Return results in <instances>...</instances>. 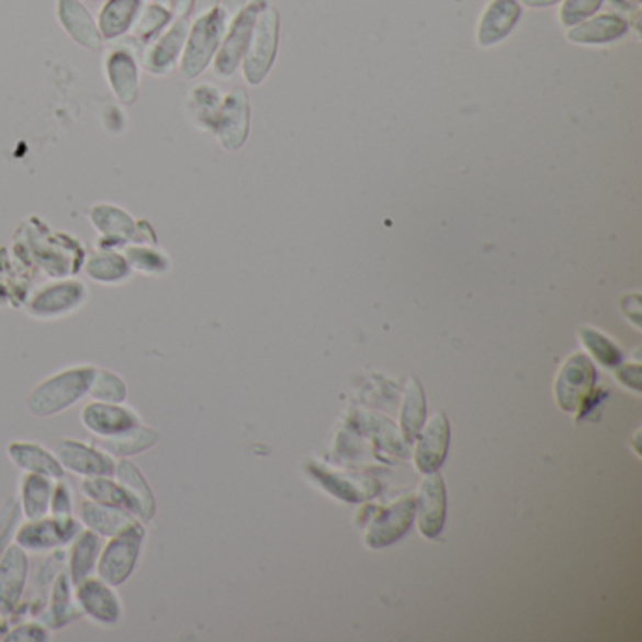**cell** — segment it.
Listing matches in <instances>:
<instances>
[{"mask_svg": "<svg viewBox=\"0 0 642 642\" xmlns=\"http://www.w3.org/2000/svg\"><path fill=\"white\" fill-rule=\"evenodd\" d=\"M15 255L41 268L49 278H72L86 262V249L70 234L55 233L38 217H31L15 233Z\"/></svg>", "mask_w": 642, "mask_h": 642, "instance_id": "obj_1", "label": "cell"}, {"mask_svg": "<svg viewBox=\"0 0 642 642\" xmlns=\"http://www.w3.org/2000/svg\"><path fill=\"white\" fill-rule=\"evenodd\" d=\"M94 365H70L44 379L29 392L27 410L36 418L57 417L89 396Z\"/></svg>", "mask_w": 642, "mask_h": 642, "instance_id": "obj_2", "label": "cell"}, {"mask_svg": "<svg viewBox=\"0 0 642 642\" xmlns=\"http://www.w3.org/2000/svg\"><path fill=\"white\" fill-rule=\"evenodd\" d=\"M228 23L230 21L219 7L196 15V20L189 27L185 47L178 63L179 72L185 80L199 78L200 74L212 65V60L219 52L221 42L225 38Z\"/></svg>", "mask_w": 642, "mask_h": 642, "instance_id": "obj_3", "label": "cell"}, {"mask_svg": "<svg viewBox=\"0 0 642 642\" xmlns=\"http://www.w3.org/2000/svg\"><path fill=\"white\" fill-rule=\"evenodd\" d=\"M89 300V289L80 279L63 278L36 289L25 300L29 315L38 320H57L81 309Z\"/></svg>", "mask_w": 642, "mask_h": 642, "instance_id": "obj_4", "label": "cell"}, {"mask_svg": "<svg viewBox=\"0 0 642 642\" xmlns=\"http://www.w3.org/2000/svg\"><path fill=\"white\" fill-rule=\"evenodd\" d=\"M144 541H146V528L110 537L108 543L102 544L94 575L100 576L113 588L123 586L138 567Z\"/></svg>", "mask_w": 642, "mask_h": 642, "instance_id": "obj_5", "label": "cell"}, {"mask_svg": "<svg viewBox=\"0 0 642 642\" xmlns=\"http://www.w3.org/2000/svg\"><path fill=\"white\" fill-rule=\"evenodd\" d=\"M279 15L273 8H262L252 27L251 42L241 60L244 76L251 86L264 80L278 54Z\"/></svg>", "mask_w": 642, "mask_h": 642, "instance_id": "obj_6", "label": "cell"}, {"mask_svg": "<svg viewBox=\"0 0 642 642\" xmlns=\"http://www.w3.org/2000/svg\"><path fill=\"white\" fill-rule=\"evenodd\" d=\"M80 518L76 517H47L38 520H25L15 530L14 543L27 552H52L72 543L74 537L80 533Z\"/></svg>", "mask_w": 642, "mask_h": 642, "instance_id": "obj_7", "label": "cell"}, {"mask_svg": "<svg viewBox=\"0 0 642 642\" xmlns=\"http://www.w3.org/2000/svg\"><path fill=\"white\" fill-rule=\"evenodd\" d=\"M262 8H264V2L255 0L228 23L225 38L221 42L219 52L213 59L215 74L221 78H230L241 65V60L246 57L247 46L251 42L255 21L259 18Z\"/></svg>", "mask_w": 642, "mask_h": 642, "instance_id": "obj_8", "label": "cell"}, {"mask_svg": "<svg viewBox=\"0 0 642 642\" xmlns=\"http://www.w3.org/2000/svg\"><path fill=\"white\" fill-rule=\"evenodd\" d=\"M29 583V552L8 541L0 552V616H12L20 609Z\"/></svg>", "mask_w": 642, "mask_h": 642, "instance_id": "obj_9", "label": "cell"}, {"mask_svg": "<svg viewBox=\"0 0 642 642\" xmlns=\"http://www.w3.org/2000/svg\"><path fill=\"white\" fill-rule=\"evenodd\" d=\"M76 602L83 618H91L100 626H117L123 618V601L117 589L104 583L100 576H89L74 588Z\"/></svg>", "mask_w": 642, "mask_h": 642, "instance_id": "obj_10", "label": "cell"}, {"mask_svg": "<svg viewBox=\"0 0 642 642\" xmlns=\"http://www.w3.org/2000/svg\"><path fill=\"white\" fill-rule=\"evenodd\" d=\"M55 457L65 471L80 477H110L115 471V458L102 451L97 443H83L78 439H60L55 443Z\"/></svg>", "mask_w": 642, "mask_h": 642, "instance_id": "obj_11", "label": "cell"}, {"mask_svg": "<svg viewBox=\"0 0 642 642\" xmlns=\"http://www.w3.org/2000/svg\"><path fill=\"white\" fill-rule=\"evenodd\" d=\"M136 41L126 38L121 46L113 47L104 59V72L113 94L123 104H134L139 94V55L134 47Z\"/></svg>", "mask_w": 642, "mask_h": 642, "instance_id": "obj_12", "label": "cell"}, {"mask_svg": "<svg viewBox=\"0 0 642 642\" xmlns=\"http://www.w3.org/2000/svg\"><path fill=\"white\" fill-rule=\"evenodd\" d=\"M189 27H191V21L185 18H176L165 33L144 47V52L139 55V65L153 76H166L172 72L183 54Z\"/></svg>", "mask_w": 642, "mask_h": 642, "instance_id": "obj_13", "label": "cell"}, {"mask_svg": "<svg viewBox=\"0 0 642 642\" xmlns=\"http://www.w3.org/2000/svg\"><path fill=\"white\" fill-rule=\"evenodd\" d=\"M89 221L99 230V247L123 249L138 241V221L131 213L115 204H94L89 210Z\"/></svg>", "mask_w": 642, "mask_h": 642, "instance_id": "obj_14", "label": "cell"}, {"mask_svg": "<svg viewBox=\"0 0 642 642\" xmlns=\"http://www.w3.org/2000/svg\"><path fill=\"white\" fill-rule=\"evenodd\" d=\"M78 518H80L83 528L99 533L102 539L146 528V523L142 522L131 510L115 507V505L99 504V502L87 499V497L80 504Z\"/></svg>", "mask_w": 642, "mask_h": 642, "instance_id": "obj_15", "label": "cell"}, {"mask_svg": "<svg viewBox=\"0 0 642 642\" xmlns=\"http://www.w3.org/2000/svg\"><path fill=\"white\" fill-rule=\"evenodd\" d=\"M81 424L91 431L97 439L113 438L123 431L133 430L142 424L138 413L123 404H104V402H91L80 413Z\"/></svg>", "mask_w": 642, "mask_h": 642, "instance_id": "obj_16", "label": "cell"}, {"mask_svg": "<svg viewBox=\"0 0 642 642\" xmlns=\"http://www.w3.org/2000/svg\"><path fill=\"white\" fill-rule=\"evenodd\" d=\"M249 99L244 89H234L221 104L213 131L226 151H236L246 144L249 134Z\"/></svg>", "mask_w": 642, "mask_h": 642, "instance_id": "obj_17", "label": "cell"}, {"mask_svg": "<svg viewBox=\"0 0 642 642\" xmlns=\"http://www.w3.org/2000/svg\"><path fill=\"white\" fill-rule=\"evenodd\" d=\"M596 381V370L584 354H573L557 378L556 396L562 409H578Z\"/></svg>", "mask_w": 642, "mask_h": 642, "instance_id": "obj_18", "label": "cell"}, {"mask_svg": "<svg viewBox=\"0 0 642 642\" xmlns=\"http://www.w3.org/2000/svg\"><path fill=\"white\" fill-rule=\"evenodd\" d=\"M415 507H417L418 528L423 531V536L430 539L438 537L439 531L443 530L447 492H444L443 478L436 471H431L430 475L424 478Z\"/></svg>", "mask_w": 642, "mask_h": 642, "instance_id": "obj_19", "label": "cell"}, {"mask_svg": "<svg viewBox=\"0 0 642 642\" xmlns=\"http://www.w3.org/2000/svg\"><path fill=\"white\" fill-rule=\"evenodd\" d=\"M57 20L76 44L86 49H100L104 38L91 12L81 0H57Z\"/></svg>", "mask_w": 642, "mask_h": 642, "instance_id": "obj_20", "label": "cell"}, {"mask_svg": "<svg viewBox=\"0 0 642 642\" xmlns=\"http://www.w3.org/2000/svg\"><path fill=\"white\" fill-rule=\"evenodd\" d=\"M72 578L68 575V571H59L55 576L54 586H52V594H49V602L46 609L38 615V620L46 623L49 629L67 628L70 623L78 622L83 618L76 596H74Z\"/></svg>", "mask_w": 642, "mask_h": 642, "instance_id": "obj_21", "label": "cell"}, {"mask_svg": "<svg viewBox=\"0 0 642 642\" xmlns=\"http://www.w3.org/2000/svg\"><path fill=\"white\" fill-rule=\"evenodd\" d=\"M113 477L117 478V483L133 499L136 517L144 523L151 522L155 513H157V499H155L151 486L147 483L146 475L138 470V465L134 464L131 458H120V460H115Z\"/></svg>", "mask_w": 642, "mask_h": 642, "instance_id": "obj_22", "label": "cell"}, {"mask_svg": "<svg viewBox=\"0 0 642 642\" xmlns=\"http://www.w3.org/2000/svg\"><path fill=\"white\" fill-rule=\"evenodd\" d=\"M8 457L23 473L44 475L54 481L65 478V468L60 465L59 458L44 444L34 441H12L8 444Z\"/></svg>", "mask_w": 642, "mask_h": 642, "instance_id": "obj_23", "label": "cell"}, {"mask_svg": "<svg viewBox=\"0 0 642 642\" xmlns=\"http://www.w3.org/2000/svg\"><path fill=\"white\" fill-rule=\"evenodd\" d=\"M413 513H415V499L413 497L399 499L397 504L384 509L375 518V522L370 526L368 544L370 547H386V544L394 543L396 539L404 536L405 531L409 530L410 522H413Z\"/></svg>", "mask_w": 642, "mask_h": 642, "instance_id": "obj_24", "label": "cell"}, {"mask_svg": "<svg viewBox=\"0 0 642 642\" xmlns=\"http://www.w3.org/2000/svg\"><path fill=\"white\" fill-rule=\"evenodd\" d=\"M449 433H451L449 420L443 413H436L417 444L415 462H417L418 470L431 473L443 464L447 451H449Z\"/></svg>", "mask_w": 642, "mask_h": 642, "instance_id": "obj_25", "label": "cell"}, {"mask_svg": "<svg viewBox=\"0 0 642 642\" xmlns=\"http://www.w3.org/2000/svg\"><path fill=\"white\" fill-rule=\"evenodd\" d=\"M144 4L146 0H106V4L100 8L97 20L102 38L108 42L125 38L133 31Z\"/></svg>", "mask_w": 642, "mask_h": 642, "instance_id": "obj_26", "label": "cell"}, {"mask_svg": "<svg viewBox=\"0 0 642 642\" xmlns=\"http://www.w3.org/2000/svg\"><path fill=\"white\" fill-rule=\"evenodd\" d=\"M520 14H522V8L517 0H494L491 7L486 8L483 20H481L478 44L486 47L504 41L505 36L517 25Z\"/></svg>", "mask_w": 642, "mask_h": 642, "instance_id": "obj_27", "label": "cell"}, {"mask_svg": "<svg viewBox=\"0 0 642 642\" xmlns=\"http://www.w3.org/2000/svg\"><path fill=\"white\" fill-rule=\"evenodd\" d=\"M83 272L99 285H121L131 279L133 268L117 249L97 247L93 255L86 257Z\"/></svg>", "mask_w": 642, "mask_h": 642, "instance_id": "obj_28", "label": "cell"}, {"mask_svg": "<svg viewBox=\"0 0 642 642\" xmlns=\"http://www.w3.org/2000/svg\"><path fill=\"white\" fill-rule=\"evenodd\" d=\"M102 544V537L87 528H81L80 533L74 537L68 552V575L72 578L74 586L97 573Z\"/></svg>", "mask_w": 642, "mask_h": 642, "instance_id": "obj_29", "label": "cell"}, {"mask_svg": "<svg viewBox=\"0 0 642 642\" xmlns=\"http://www.w3.org/2000/svg\"><path fill=\"white\" fill-rule=\"evenodd\" d=\"M54 478L25 473L20 483V510L25 520H38L49 515Z\"/></svg>", "mask_w": 642, "mask_h": 642, "instance_id": "obj_30", "label": "cell"}, {"mask_svg": "<svg viewBox=\"0 0 642 642\" xmlns=\"http://www.w3.org/2000/svg\"><path fill=\"white\" fill-rule=\"evenodd\" d=\"M159 431L139 424L133 430L123 431L120 436L99 439L97 444L102 451H106L110 457L120 460V458L138 457L142 452L149 451L155 444L159 443Z\"/></svg>", "mask_w": 642, "mask_h": 642, "instance_id": "obj_31", "label": "cell"}, {"mask_svg": "<svg viewBox=\"0 0 642 642\" xmlns=\"http://www.w3.org/2000/svg\"><path fill=\"white\" fill-rule=\"evenodd\" d=\"M628 33V23L616 15H599L578 23L570 31V41L576 44H607Z\"/></svg>", "mask_w": 642, "mask_h": 642, "instance_id": "obj_32", "label": "cell"}, {"mask_svg": "<svg viewBox=\"0 0 642 642\" xmlns=\"http://www.w3.org/2000/svg\"><path fill=\"white\" fill-rule=\"evenodd\" d=\"M173 20H176V15L172 14V10L155 4V2H146L139 10L138 20L134 23L131 34H133L134 41L146 47L157 36L165 33Z\"/></svg>", "mask_w": 642, "mask_h": 642, "instance_id": "obj_33", "label": "cell"}, {"mask_svg": "<svg viewBox=\"0 0 642 642\" xmlns=\"http://www.w3.org/2000/svg\"><path fill=\"white\" fill-rule=\"evenodd\" d=\"M133 272L144 275H165L170 272V259L155 244H128L121 249Z\"/></svg>", "mask_w": 642, "mask_h": 642, "instance_id": "obj_34", "label": "cell"}, {"mask_svg": "<svg viewBox=\"0 0 642 642\" xmlns=\"http://www.w3.org/2000/svg\"><path fill=\"white\" fill-rule=\"evenodd\" d=\"M80 491L87 499H93L99 504L115 505V507H123V509L131 510L136 515L133 499L128 497L125 488L117 483V478L110 475V477H86L81 481Z\"/></svg>", "mask_w": 642, "mask_h": 642, "instance_id": "obj_35", "label": "cell"}, {"mask_svg": "<svg viewBox=\"0 0 642 642\" xmlns=\"http://www.w3.org/2000/svg\"><path fill=\"white\" fill-rule=\"evenodd\" d=\"M221 93L215 87L210 83H202V86L194 87L191 91V112L194 113V120L202 128H210L213 131L217 113H219Z\"/></svg>", "mask_w": 642, "mask_h": 642, "instance_id": "obj_36", "label": "cell"}, {"mask_svg": "<svg viewBox=\"0 0 642 642\" xmlns=\"http://www.w3.org/2000/svg\"><path fill=\"white\" fill-rule=\"evenodd\" d=\"M89 396L93 397L94 402L123 404L128 396V386L115 371L97 368L91 386H89Z\"/></svg>", "mask_w": 642, "mask_h": 642, "instance_id": "obj_37", "label": "cell"}, {"mask_svg": "<svg viewBox=\"0 0 642 642\" xmlns=\"http://www.w3.org/2000/svg\"><path fill=\"white\" fill-rule=\"evenodd\" d=\"M424 392L423 386L415 379L407 381L405 388L404 409H402V426L407 439H415L424 424Z\"/></svg>", "mask_w": 642, "mask_h": 642, "instance_id": "obj_38", "label": "cell"}, {"mask_svg": "<svg viewBox=\"0 0 642 642\" xmlns=\"http://www.w3.org/2000/svg\"><path fill=\"white\" fill-rule=\"evenodd\" d=\"M581 338L584 339L586 347H588L589 351L594 352V357H596L602 365L620 364L622 352H620V349H618L612 341L605 338L602 334L584 328V330L581 331Z\"/></svg>", "mask_w": 642, "mask_h": 642, "instance_id": "obj_39", "label": "cell"}, {"mask_svg": "<svg viewBox=\"0 0 642 642\" xmlns=\"http://www.w3.org/2000/svg\"><path fill=\"white\" fill-rule=\"evenodd\" d=\"M602 0H565L562 8L563 25H578L596 14Z\"/></svg>", "mask_w": 642, "mask_h": 642, "instance_id": "obj_40", "label": "cell"}, {"mask_svg": "<svg viewBox=\"0 0 642 642\" xmlns=\"http://www.w3.org/2000/svg\"><path fill=\"white\" fill-rule=\"evenodd\" d=\"M52 629L47 628L46 623H42L41 620H34V622H23L18 628L8 631V635L4 637L7 642H46L52 639Z\"/></svg>", "mask_w": 642, "mask_h": 642, "instance_id": "obj_41", "label": "cell"}, {"mask_svg": "<svg viewBox=\"0 0 642 642\" xmlns=\"http://www.w3.org/2000/svg\"><path fill=\"white\" fill-rule=\"evenodd\" d=\"M49 515L52 517H74V492L65 478L55 481L54 494L49 502Z\"/></svg>", "mask_w": 642, "mask_h": 642, "instance_id": "obj_42", "label": "cell"}, {"mask_svg": "<svg viewBox=\"0 0 642 642\" xmlns=\"http://www.w3.org/2000/svg\"><path fill=\"white\" fill-rule=\"evenodd\" d=\"M15 517H18V505L10 499L0 507V552L7 547L10 533L14 530Z\"/></svg>", "mask_w": 642, "mask_h": 642, "instance_id": "obj_43", "label": "cell"}, {"mask_svg": "<svg viewBox=\"0 0 642 642\" xmlns=\"http://www.w3.org/2000/svg\"><path fill=\"white\" fill-rule=\"evenodd\" d=\"M196 0H173L172 12L176 18H185L189 20L194 14Z\"/></svg>", "mask_w": 642, "mask_h": 642, "instance_id": "obj_44", "label": "cell"}, {"mask_svg": "<svg viewBox=\"0 0 642 642\" xmlns=\"http://www.w3.org/2000/svg\"><path fill=\"white\" fill-rule=\"evenodd\" d=\"M246 2L247 0H219V8L225 12L228 21H233L246 8Z\"/></svg>", "mask_w": 642, "mask_h": 642, "instance_id": "obj_45", "label": "cell"}, {"mask_svg": "<svg viewBox=\"0 0 642 642\" xmlns=\"http://www.w3.org/2000/svg\"><path fill=\"white\" fill-rule=\"evenodd\" d=\"M217 7H219V0H196L194 12H196V15L205 14V12H210V10Z\"/></svg>", "mask_w": 642, "mask_h": 642, "instance_id": "obj_46", "label": "cell"}, {"mask_svg": "<svg viewBox=\"0 0 642 642\" xmlns=\"http://www.w3.org/2000/svg\"><path fill=\"white\" fill-rule=\"evenodd\" d=\"M520 2L526 4V7L544 8L552 7V4H556L560 0H520Z\"/></svg>", "mask_w": 642, "mask_h": 642, "instance_id": "obj_47", "label": "cell"}, {"mask_svg": "<svg viewBox=\"0 0 642 642\" xmlns=\"http://www.w3.org/2000/svg\"><path fill=\"white\" fill-rule=\"evenodd\" d=\"M149 2H155V4H160V7H165L168 8V10H172L173 0H149Z\"/></svg>", "mask_w": 642, "mask_h": 642, "instance_id": "obj_48", "label": "cell"}]
</instances>
